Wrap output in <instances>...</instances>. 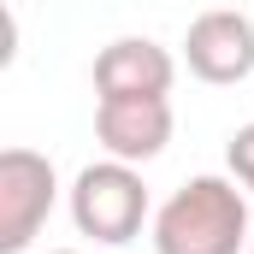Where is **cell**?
Here are the masks:
<instances>
[{"label": "cell", "mask_w": 254, "mask_h": 254, "mask_svg": "<svg viewBox=\"0 0 254 254\" xmlns=\"http://www.w3.org/2000/svg\"><path fill=\"white\" fill-rule=\"evenodd\" d=\"M249 254H254V243H249Z\"/></svg>", "instance_id": "9c48e42d"}, {"label": "cell", "mask_w": 254, "mask_h": 254, "mask_svg": "<svg viewBox=\"0 0 254 254\" xmlns=\"http://www.w3.org/2000/svg\"><path fill=\"white\" fill-rule=\"evenodd\" d=\"M225 166H231V178H237L243 190H254V125H243L225 142Z\"/></svg>", "instance_id": "52a82bcc"}, {"label": "cell", "mask_w": 254, "mask_h": 254, "mask_svg": "<svg viewBox=\"0 0 254 254\" xmlns=\"http://www.w3.org/2000/svg\"><path fill=\"white\" fill-rule=\"evenodd\" d=\"M178 65L160 42L148 36H119L95 54V89L101 101H166Z\"/></svg>", "instance_id": "5b68a950"}, {"label": "cell", "mask_w": 254, "mask_h": 254, "mask_svg": "<svg viewBox=\"0 0 254 254\" xmlns=\"http://www.w3.org/2000/svg\"><path fill=\"white\" fill-rule=\"evenodd\" d=\"M95 136L107 160L142 166L172 142V101H101L95 107Z\"/></svg>", "instance_id": "8992f818"}, {"label": "cell", "mask_w": 254, "mask_h": 254, "mask_svg": "<svg viewBox=\"0 0 254 254\" xmlns=\"http://www.w3.org/2000/svg\"><path fill=\"white\" fill-rule=\"evenodd\" d=\"M249 201L231 178L201 172L154 213V254H249Z\"/></svg>", "instance_id": "6da1fadb"}, {"label": "cell", "mask_w": 254, "mask_h": 254, "mask_svg": "<svg viewBox=\"0 0 254 254\" xmlns=\"http://www.w3.org/2000/svg\"><path fill=\"white\" fill-rule=\"evenodd\" d=\"M184 60L201 83H243L254 71V18L231 6L201 12L184 36Z\"/></svg>", "instance_id": "277c9868"}, {"label": "cell", "mask_w": 254, "mask_h": 254, "mask_svg": "<svg viewBox=\"0 0 254 254\" xmlns=\"http://www.w3.org/2000/svg\"><path fill=\"white\" fill-rule=\"evenodd\" d=\"M148 219V184L136 166L119 160H101V166H83L77 184H71V225L107 249H125L130 237L142 231Z\"/></svg>", "instance_id": "7a4b0ae2"}, {"label": "cell", "mask_w": 254, "mask_h": 254, "mask_svg": "<svg viewBox=\"0 0 254 254\" xmlns=\"http://www.w3.org/2000/svg\"><path fill=\"white\" fill-rule=\"evenodd\" d=\"M54 254H77V249H54Z\"/></svg>", "instance_id": "ba28073f"}, {"label": "cell", "mask_w": 254, "mask_h": 254, "mask_svg": "<svg viewBox=\"0 0 254 254\" xmlns=\"http://www.w3.org/2000/svg\"><path fill=\"white\" fill-rule=\"evenodd\" d=\"M60 201L54 160L36 148H6L0 154V254H24L36 243V231L48 225Z\"/></svg>", "instance_id": "3957f363"}]
</instances>
